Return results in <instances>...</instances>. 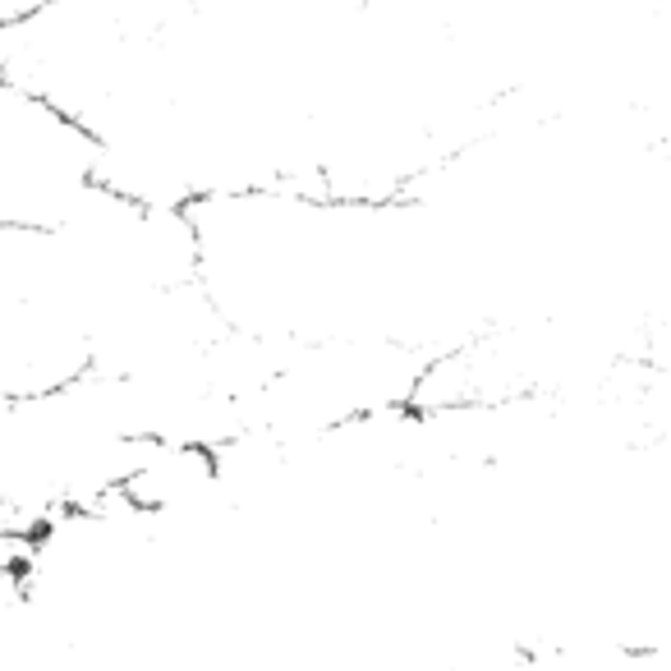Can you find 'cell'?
<instances>
[{
  "instance_id": "obj_1",
  "label": "cell",
  "mask_w": 671,
  "mask_h": 671,
  "mask_svg": "<svg viewBox=\"0 0 671 671\" xmlns=\"http://www.w3.org/2000/svg\"><path fill=\"white\" fill-rule=\"evenodd\" d=\"M102 189V148L83 120L0 74V226L56 230Z\"/></svg>"
},
{
  "instance_id": "obj_2",
  "label": "cell",
  "mask_w": 671,
  "mask_h": 671,
  "mask_svg": "<svg viewBox=\"0 0 671 671\" xmlns=\"http://www.w3.org/2000/svg\"><path fill=\"white\" fill-rule=\"evenodd\" d=\"M92 373V341L74 318L0 295V396H42Z\"/></svg>"
},
{
  "instance_id": "obj_3",
  "label": "cell",
  "mask_w": 671,
  "mask_h": 671,
  "mask_svg": "<svg viewBox=\"0 0 671 671\" xmlns=\"http://www.w3.org/2000/svg\"><path fill=\"white\" fill-rule=\"evenodd\" d=\"M46 0H0V28H10V23H23L28 14H37Z\"/></svg>"
}]
</instances>
